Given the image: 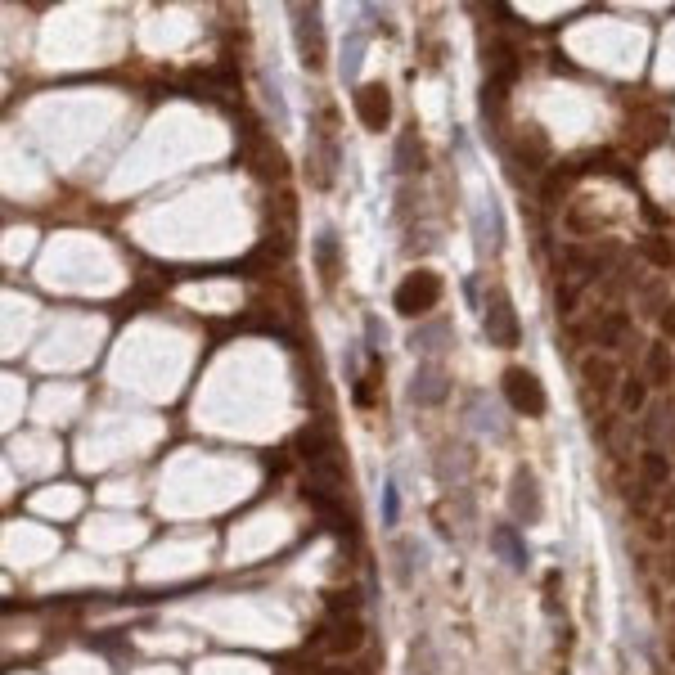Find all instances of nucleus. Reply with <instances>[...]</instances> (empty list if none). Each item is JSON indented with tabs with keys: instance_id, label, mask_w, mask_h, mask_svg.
Returning <instances> with one entry per match:
<instances>
[{
	"instance_id": "1",
	"label": "nucleus",
	"mask_w": 675,
	"mask_h": 675,
	"mask_svg": "<svg viewBox=\"0 0 675 675\" xmlns=\"http://www.w3.org/2000/svg\"><path fill=\"white\" fill-rule=\"evenodd\" d=\"M441 293H446V284H441L437 270H410V275L396 284L392 293V306L405 315V320H423V315H432L441 306Z\"/></svg>"
},
{
	"instance_id": "2",
	"label": "nucleus",
	"mask_w": 675,
	"mask_h": 675,
	"mask_svg": "<svg viewBox=\"0 0 675 675\" xmlns=\"http://www.w3.org/2000/svg\"><path fill=\"white\" fill-rule=\"evenodd\" d=\"M293 45L306 72H320L329 63V41H324L320 5H293Z\"/></svg>"
},
{
	"instance_id": "3",
	"label": "nucleus",
	"mask_w": 675,
	"mask_h": 675,
	"mask_svg": "<svg viewBox=\"0 0 675 675\" xmlns=\"http://www.w3.org/2000/svg\"><path fill=\"white\" fill-rule=\"evenodd\" d=\"M482 333L495 347H518V315H513V302L500 284L486 288L482 297Z\"/></svg>"
},
{
	"instance_id": "4",
	"label": "nucleus",
	"mask_w": 675,
	"mask_h": 675,
	"mask_svg": "<svg viewBox=\"0 0 675 675\" xmlns=\"http://www.w3.org/2000/svg\"><path fill=\"white\" fill-rule=\"evenodd\" d=\"M504 401H509L518 414H527V419H540L545 405H549V396H545V387H540V378L531 374V369L513 365L509 374H504Z\"/></svg>"
},
{
	"instance_id": "5",
	"label": "nucleus",
	"mask_w": 675,
	"mask_h": 675,
	"mask_svg": "<svg viewBox=\"0 0 675 675\" xmlns=\"http://www.w3.org/2000/svg\"><path fill=\"white\" fill-rule=\"evenodd\" d=\"M509 513L522 522V527H536L545 518V495H540V477L531 473L527 464L513 473V486H509Z\"/></svg>"
},
{
	"instance_id": "6",
	"label": "nucleus",
	"mask_w": 675,
	"mask_h": 675,
	"mask_svg": "<svg viewBox=\"0 0 675 675\" xmlns=\"http://www.w3.org/2000/svg\"><path fill=\"white\" fill-rule=\"evenodd\" d=\"M356 117L365 131H387V126H392V90H387L383 81L356 86Z\"/></svg>"
},
{
	"instance_id": "7",
	"label": "nucleus",
	"mask_w": 675,
	"mask_h": 675,
	"mask_svg": "<svg viewBox=\"0 0 675 675\" xmlns=\"http://www.w3.org/2000/svg\"><path fill=\"white\" fill-rule=\"evenodd\" d=\"M450 396V374L441 360H423L419 369H414L410 378V401L423 405V410H432V405H441Z\"/></svg>"
},
{
	"instance_id": "8",
	"label": "nucleus",
	"mask_w": 675,
	"mask_h": 675,
	"mask_svg": "<svg viewBox=\"0 0 675 675\" xmlns=\"http://www.w3.org/2000/svg\"><path fill=\"white\" fill-rule=\"evenodd\" d=\"M473 234H477V252H482V257H495V252L504 248L500 203H495L491 194H482V203H477V212H473Z\"/></svg>"
},
{
	"instance_id": "9",
	"label": "nucleus",
	"mask_w": 675,
	"mask_h": 675,
	"mask_svg": "<svg viewBox=\"0 0 675 675\" xmlns=\"http://www.w3.org/2000/svg\"><path fill=\"white\" fill-rule=\"evenodd\" d=\"M320 639H324V648H329L333 657H351V653L365 648V621L360 617H338V621H329V626L320 630Z\"/></svg>"
},
{
	"instance_id": "10",
	"label": "nucleus",
	"mask_w": 675,
	"mask_h": 675,
	"mask_svg": "<svg viewBox=\"0 0 675 675\" xmlns=\"http://www.w3.org/2000/svg\"><path fill=\"white\" fill-rule=\"evenodd\" d=\"M581 383L590 387L599 401H608V396L621 392V369L612 356H585L581 360Z\"/></svg>"
},
{
	"instance_id": "11",
	"label": "nucleus",
	"mask_w": 675,
	"mask_h": 675,
	"mask_svg": "<svg viewBox=\"0 0 675 675\" xmlns=\"http://www.w3.org/2000/svg\"><path fill=\"white\" fill-rule=\"evenodd\" d=\"M491 549L513 567V572H527V567H531V549L522 545V531L513 527V522H500V527H491Z\"/></svg>"
},
{
	"instance_id": "12",
	"label": "nucleus",
	"mask_w": 675,
	"mask_h": 675,
	"mask_svg": "<svg viewBox=\"0 0 675 675\" xmlns=\"http://www.w3.org/2000/svg\"><path fill=\"white\" fill-rule=\"evenodd\" d=\"M450 342H455V324H450L446 315H437V320L410 329V351H423L428 360H437V351L450 347Z\"/></svg>"
},
{
	"instance_id": "13",
	"label": "nucleus",
	"mask_w": 675,
	"mask_h": 675,
	"mask_svg": "<svg viewBox=\"0 0 675 675\" xmlns=\"http://www.w3.org/2000/svg\"><path fill=\"white\" fill-rule=\"evenodd\" d=\"M311 257H315V270H320V284H324V288H333V284H338V270H342L338 234H333V230H320V234H315Z\"/></svg>"
},
{
	"instance_id": "14",
	"label": "nucleus",
	"mask_w": 675,
	"mask_h": 675,
	"mask_svg": "<svg viewBox=\"0 0 675 675\" xmlns=\"http://www.w3.org/2000/svg\"><path fill=\"white\" fill-rule=\"evenodd\" d=\"M630 329H635V320H630V311H603L599 324H594V342H599L603 351H617L630 342Z\"/></svg>"
},
{
	"instance_id": "15",
	"label": "nucleus",
	"mask_w": 675,
	"mask_h": 675,
	"mask_svg": "<svg viewBox=\"0 0 675 675\" xmlns=\"http://www.w3.org/2000/svg\"><path fill=\"white\" fill-rule=\"evenodd\" d=\"M671 374H675V356H671V342H648V356H644V378H648V387H662V383H671Z\"/></svg>"
},
{
	"instance_id": "16",
	"label": "nucleus",
	"mask_w": 675,
	"mask_h": 675,
	"mask_svg": "<svg viewBox=\"0 0 675 675\" xmlns=\"http://www.w3.org/2000/svg\"><path fill=\"white\" fill-rule=\"evenodd\" d=\"M302 500L311 504V509L320 513V518L329 522V527H351V513L342 509V500H338L333 491H320V486H306V491H302Z\"/></svg>"
},
{
	"instance_id": "17",
	"label": "nucleus",
	"mask_w": 675,
	"mask_h": 675,
	"mask_svg": "<svg viewBox=\"0 0 675 675\" xmlns=\"http://www.w3.org/2000/svg\"><path fill=\"white\" fill-rule=\"evenodd\" d=\"M297 455L306 459V468H311V464H320V459H329V455H333L329 432H324L320 423H306V428L297 432Z\"/></svg>"
},
{
	"instance_id": "18",
	"label": "nucleus",
	"mask_w": 675,
	"mask_h": 675,
	"mask_svg": "<svg viewBox=\"0 0 675 675\" xmlns=\"http://www.w3.org/2000/svg\"><path fill=\"white\" fill-rule=\"evenodd\" d=\"M396 585H414V576L423 572V545L419 540H396Z\"/></svg>"
},
{
	"instance_id": "19",
	"label": "nucleus",
	"mask_w": 675,
	"mask_h": 675,
	"mask_svg": "<svg viewBox=\"0 0 675 675\" xmlns=\"http://www.w3.org/2000/svg\"><path fill=\"white\" fill-rule=\"evenodd\" d=\"M639 482H648L653 491H666L671 486V459L662 450H644L639 455Z\"/></svg>"
},
{
	"instance_id": "20",
	"label": "nucleus",
	"mask_w": 675,
	"mask_h": 675,
	"mask_svg": "<svg viewBox=\"0 0 675 675\" xmlns=\"http://www.w3.org/2000/svg\"><path fill=\"white\" fill-rule=\"evenodd\" d=\"M617 405L626 414H639L648 405V378L644 374H630V378H621V392H617Z\"/></svg>"
},
{
	"instance_id": "21",
	"label": "nucleus",
	"mask_w": 675,
	"mask_h": 675,
	"mask_svg": "<svg viewBox=\"0 0 675 675\" xmlns=\"http://www.w3.org/2000/svg\"><path fill=\"white\" fill-rule=\"evenodd\" d=\"M306 473H311V482L320 486V491H333V495H338V491H342V482H347V473H342V464H338L333 455H329V459H320V464H311Z\"/></svg>"
},
{
	"instance_id": "22",
	"label": "nucleus",
	"mask_w": 675,
	"mask_h": 675,
	"mask_svg": "<svg viewBox=\"0 0 675 675\" xmlns=\"http://www.w3.org/2000/svg\"><path fill=\"white\" fill-rule=\"evenodd\" d=\"M522 140H527V149H518L522 158H527V167L531 171H540L549 162V144H545V135L536 131V126H522Z\"/></svg>"
},
{
	"instance_id": "23",
	"label": "nucleus",
	"mask_w": 675,
	"mask_h": 675,
	"mask_svg": "<svg viewBox=\"0 0 675 675\" xmlns=\"http://www.w3.org/2000/svg\"><path fill=\"white\" fill-rule=\"evenodd\" d=\"M360 59H365V36L351 32V36H347V45H342V77H347V81H356Z\"/></svg>"
},
{
	"instance_id": "24",
	"label": "nucleus",
	"mask_w": 675,
	"mask_h": 675,
	"mask_svg": "<svg viewBox=\"0 0 675 675\" xmlns=\"http://www.w3.org/2000/svg\"><path fill=\"white\" fill-rule=\"evenodd\" d=\"M356 608H360V590H333L329 594L333 621H338V617H356Z\"/></svg>"
},
{
	"instance_id": "25",
	"label": "nucleus",
	"mask_w": 675,
	"mask_h": 675,
	"mask_svg": "<svg viewBox=\"0 0 675 675\" xmlns=\"http://www.w3.org/2000/svg\"><path fill=\"white\" fill-rule=\"evenodd\" d=\"M410 167H419V140H414V131H405L401 144H396V171L405 176Z\"/></svg>"
},
{
	"instance_id": "26",
	"label": "nucleus",
	"mask_w": 675,
	"mask_h": 675,
	"mask_svg": "<svg viewBox=\"0 0 675 675\" xmlns=\"http://www.w3.org/2000/svg\"><path fill=\"white\" fill-rule=\"evenodd\" d=\"M261 95H266V108L275 113V126H288V104H284V95H279V86L270 77H261Z\"/></svg>"
},
{
	"instance_id": "27",
	"label": "nucleus",
	"mask_w": 675,
	"mask_h": 675,
	"mask_svg": "<svg viewBox=\"0 0 675 675\" xmlns=\"http://www.w3.org/2000/svg\"><path fill=\"white\" fill-rule=\"evenodd\" d=\"M401 522V491L396 482H383V527H396Z\"/></svg>"
},
{
	"instance_id": "28",
	"label": "nucleus",
	"mask_w": 675,
	"mask_h": 675,
	"mask_svg": "<svg viewBox=\"0 0 675 675\" xmlns=\"http://www.w3.org/2000/svg\"><path fill=\"white\" fill-rule=\"evenodd\" d=\"M644 252H648V261H653V266H671V261H675L671 243H662V239H644Z\"/></svg>"
},
{
	"instance_id": "29",
	"label": "nucleus",
	"mask_w": 675,
	"mask_h": 675,
	"mask_svg": "<svg viewBox=\"0 0 675 675\" xmlns=\"http://www.w3.org/2000/svg\"><path fill=\"white\" fill-rule=\"evenodd\" d=\"M648 504H653V486H648V482H635V491H630V513H639V518H644Z\"/></svg>"
},
{
	"instance_id": "30",
	"label": "nucleus",
	"mask_w": 675,
	"mask_h": 675,
	"mask_svg": "<svg viewBox=\"0 0 675 675\" xmlns=\"http://www.w3.org/2000/svg\"><path fill=\"white\" fill-rule=\"evenodd\" d=\"M383 338H387V324L378 320V315H365V342L378 351V347H383Z\"/></svg>"
},
{
	"instance_id": "31",
	"label": "nucleus",
	"mask_w": 675,
	"mask_h": 675,
	"mask_svg": "<svg viewBox=\"0 0 675 675\" xmlns=\"http://www.w3.org/2000/svg\"><path fill=\"white\" fill-rule=\"evenodd\" d=\"M657 320H662V338L675 342V302H666V311L657 315Z\"/></svg>"
},
{
	"instance_id": "32",
	"label": "nucleus",
	"mask_w": 675,
	"mask_h": 675,
	"mask_svg": "<svg viewBox=\"0 0 675 675\" xmlns=\"http://www.w3.org/2000/svg\"><path fill=\"white\" fill-rule=\"evenodd\" d=\"M662 576L675 585V549H671V554H666V563H662Z\"/></svg>"
},
{
	"instance_id": "33",
	"label": "nucleus",
	"mask_w": 675,
	"mask_h": 675,
	"mask_svg": "<svg viewBox=\"0 0 675 675\" xmlns=\"http://www.w3.org/2000/svg\"><path fill=\"white\" fill-rule=\"evenodd\" d=\"M662 513H675V486H666L662 491Z\"/></svg>"
},
{
	"instance_id": "34",
	"label": "nucleus",
	"mask_w": 675,
	"mask_h": 675,
	"mask_svg": "<svg viewBox=\"0 0 675 675\" xmlns=\"http://www.w3.org/2000/svg\"><path fill=\"white\" fill-rule=\"evenodd\" d=\"M320 675H351V671H320Z\"/></svg>"
}]
</instances>
